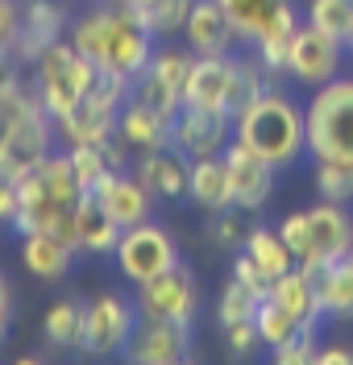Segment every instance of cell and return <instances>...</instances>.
Listing matches in <instances>:
<instances>
[{
	"instance_id": "1",
	"label": "cell",
	"mask_w": 353,
	"mask_h": 365,
	"mask_svg": "<svg viewBox=\"0 0 353 365\" xmlns=\"http://www.w3.org/2000/svg\"><path fill=\"white\" fill-rule=\"evenodd\" d=\"M233 137L270 158L279 170H291L307 158V125L304 104L282 88H270L250 96L233 116Z\"/></svg>"
},
{
	"instance_id": "2",
	"label": "cell",
	"mask_w": 353,
	"mask_h": 365,
	"mask_svg": "<svg viewBox=\"0 0 353 365\" xmlns=\"http://www.w3.org/2000/svg\"><path fill=\"white\" fill-rule=\"evenodd\" d=\"M71 46L100 71L133 79L154 54V34L138 21L133 9H92L71 25Z\"/></svg>"
},
{
	"instance_id": "3",
	"label": "cell",
	"mask_w": 353,
	"mask_h": 365,
	"mask_svg": "<svg viewBox=\"0 0 353 365\" xmlns=\"http://www.w3.org/2000/svg\"><path fill=\"white\" fill-rule=\"evenodd\" d=\"M282 241L291 245L295 262L304 270H320L337 257H345L353 250V212L345 204H329L316 200L312 207H295L279 220Z\"/></svg>"
},
{
	"instance_id": "4",
	"label": "cell",
	"mask_w": 353,
	"mask_h": 365,
	"mask_svg": "<svg viewBox=\"0 0 353 365\" xmlns=\"http://www.w3.org/2000/svg\"><path fill=\"white\" fill-rule=\"evenodd\" d=\"M307 162H345L353 166V75H337L307 91Z\"/></svg>"
},
{
	"instance_id": "5",
	"label": "cell",
	"mask_w": 353,
	"mask_h": 365,
	"mask_svg": "<svg viewBox=\"0 0 353 365\" xmlns=\"http://www.w3.org/2000/svg\"><path fill=\"white\" fill-rule=\"evenodd\" d=\"M96 83V63L92 58H83L75 46L67 42H54L50 50L38 54V63H34V91H38V100H42V108L50 116H63L71 113Z\"/></svg>"
},
{
	"instance_id": "6",
	"label": "cell",
	"mask_w": 353,
	"mask_h": 365,
	"mask_svg": "<svg viewBox=\"0 0 353 365\" xmlns=\"http://www.w3.org/2000/svg\"><path fill=\"white\" fill-rule=\"evenodd\" d=\"M138 303L121 291H100L92 303H83V357H121L133 332H138Z\"/></svg>"
},
{
	"instance_id": "7",
	"label": "cell",
	"mask_w": 353,
	"mask_h": 365,
	"mask_svg": "<svg viewBox=\"0 0 353 365\" xmlns=\"http://www.w3.org/2000/svg\"><path fill=\"white\" fill-rule=\"evenodd\" d=\"M113 257H117L121 278L133 282V287L158 278V274L170 270L175 262H183V257H179V241H175L163 225H154V220H141V225L125 228L121 241H117V250H113Z\"/></svg>"
},
{
	"instance_id": "8",
	"label": "cell",
	"mask_w": 353,
	"mask_h": 365,
	"mask_svg": "<svg viewBox=\"0 0 353 365\" xmlns=\"http://www.w3.org/2000/svg\"><path fill=\"white\" fill-rule=\"evenodd\" d=\"M195 63V50H179V46H166V50H154L150 63L133 75V88L129 96L158 108V113L175 116L183 108V83H188V71Z\"/></svg>"
},
{
	"instance_id": "9",
	"label": "cell",
	"mask_w": 353,
	"mask_h": 365,
	"mask_svg": "<svg viewBox=\"0 0 353 365\" xmlns=\"http://www.w3.org/2000/svg\"><path fill=\"white\" fill-rule=\"evenodd\" d=\"M138 316L141 319H175V324H195L200 316V282L188 262H175L170 270L138 287Z\"/></svg>"
},
{
	"instance_id": "10",
	"label": "cell",
	"mask_w": 353,
	"mask_h": 365,
	"mask_svg": "<svg viewBox=\"0 0 353 365\" xmlns=\"http://www.w3.org/2000/svg\"><path fill=\"white\" fill-rule=\"evenodd\" d=\"M345 58H349V46L337 42L332 34L316 29V25L300 21L295 38H291V50H287V79H295L300 88H320L337 79L345 71Z\"/></svg>"
},
{
	"instance_id": "11",
	"label": "cell",
	"mask_w": 353,
	"mask_h": 365,
	"mask_svg": "<svg viewBox=\"0 0 353 365\" xmlns=\"http://www.w3.org/2000/svg\"><path fill=\"white\" fill-rule=\"evenodd\" d=\"M225 166H229V187H233V207H241L245 216H258L262 207L275 200L279 187V166L270 158H262L258 150H250L245 141H229L225 145Z\"/></svg>"
},
{
	"instance_id": "12",
	"label": "cell",
	"mask_w": 353,
	"mask_h": 365,
	"mask_svg": "<svg viewBox=\"0 0 353 365\" xmlns=\"http://www.w3.org/2000/svg\"><path fill=\"white\" fill-rule=\"evenodd\" d=\"M229 141H233V116L229 113L183 104L170 116V150H179L188 162L216 158V154H225Z\"/></svg>"
},
{
	"instance_id": "13",
	"label": "cell",
	"mask_w": 353,
	"mask_h": 365,
	"mask_svg": "<svg viewBox=\"0 0 353 365\" xmlns=\"http://www.w3.org/2000/svg\"><path fill=\"white\" fill-rule=\"evenodd\" d=\"M125 361L141 365H175L191 361V324H175V319H138V332L129 349L121 353Z\"/></svg>"
},
{
	"instance_id": "14",
	"label": "cell",
	"mask_w": 353,
	"mask_h": 365,
	"mask_svg": "<svg viewBox=\"0 0 353 365\" xmlns=\"http://www.w3.org/2000/svg\"><path fill=\"white\" fill-rule=\"evenodd\" d=\"M117 113H121V104L88 91L71 113L54 116V133L63 137L67 145H108L117 137Z\"/></svg>"
},
{
	"instance_id": "15",
	"label": "cell",
	"mask_w": 353,
	"mask_h": 365,
	"mask_svg": "<svg viewBox=\"0 0 353 365\" xmlns=\"http://www.w3.org/2000/svg\"><path fill=\"white\" fill-rule=\"evenodd\" d=\"M92 191H96V200L108 207V216H113L121 228L141 225V220H150V212H154V195H150V191L141 187L138 175H129L125 166H113Z\"/></svg>"
},
{
	"instance_id": "16",
	"label": "cell",
	"mask_w": 353,
	"mask_h": 365,
	"mask_svg": "<svg viewBox=\"0 0 353 365\" xmlns=\"http://www.w3.org/2000/svg\"><path fill=\"white\" fill-rule=\"evenodd\" d=\"M183 38H188V50H195V54H229L241 42L233 29V17L225 13L220 0H191Z\"/></svg>"
},
{
	"instance_id": "17",
	"label": "cell",
	"mask_w": 353,
	"mask_h": 365,
	"mask_svg": "<svg viewBox=\"0 0 353 365\" xmlns=\"http://www.w3.org/2000/svg\"><path fill=\"white\" fill-rule=\"evenodd\" d=\"M63 29H67V13L54 0H29L25 13H21V34L13 42V58L38 63L42 50H50L54 42H63Z\"/></svg>"
},
{
	"instance_id": "18",
	"label": "cell",
	"mask_w": 353,
	"mask_h": 365,
	"mask_svg": "<svg viewBox=\"0 0 353 365\" xmlns=\"http://www.w3.org/2000/svg\"><path fill=\"white\" fill-rule=\"evenodd\" d=\"M188 166L191 162L179 150H145L133 162V175L154 200H188Z\"/></svg>"
},
{
	"instance_id": "19",
	"label": "cell",
	"mask_w": 353,
	"mask_h": 365,
	"mask_svg": "<svg viewBox=\"0 0 353 365\" xmlns=\"http://www.w3.org/2000/svg\"><path fill=\"white\" fill-rule=\"evenodd\" d=\"M117 137L133 150V154L166 150V145H170V116L129 96V100L121 104V113H117Z\"/></svg>"
},
{
	"instance_id": "20",
	"label": "cell",
	"mask_w": 353,
	"mask_h": 365,
	"mask_svg": "<svg viewBox=\"0 0 353 365\" xmlns=\"http://www.w3.org/2000/svg\"><path fill=\"white\" fill-rule=\"evenodd\" d=\"M71 262H75V245L63 241L58 232L38 228V232H25L21 237V266L34 274V278H42V282H63L71 274Z\"/></svg>"
},
{
	"instance_id": "21",
	"label": "cell",
	"mask_w": 353,
	"mask_h": 365,
	"mask_svg": "<svg viewBox=\"0 0 353 365\" xmlns=\"http://www.w3.org/2000/svg\"><path fill=\"white\" fill-rule=\"evenodd\" d=\"M71 220H75V250L83 253H113L121 241V232L125 228L108 216V207L96 200V191H83L79 195V204H75V212H71Z\"/></svg>"
},
{
	"instance_id": "22",
	"label": "cell",
	"mask_w": 353,
	"mask_h": 365,
	"mask_svg": "<svg viewBox=\"0 0 353 365\" xmlns=\"http://www.w3.org/2000/svg\"><path fill=\"white\" fill-rule=\"evenodd\" d=\"M316 295L320 312L332 324H353V250L316 270Z\"/></svg>"
},
{
	"instance_id": "23",
	"label": "cell",
	"mask_w": 353,
	"mask_h": 365,
	"mask_svg": "<svg viewBox=\"0 0 353 365\" xmlns=\"http://www.w3.org/2000/svg\"><path fill=\"white\" fill-rule=\"evenodd\" d=\"M266 295L275 299V303H282L291 316L300 319L304 328H320V319H324V312H320V295H316V274L304 270V266H295V270H287L282 278H275L270 282V291Z\"/></svg>"
},
{
	"instance_id": "24",
	"label": "cell",
	"mask_w": 353,
	"mask_h": 365,
	"mask_svg": "<svg viewBox=\"0 0 353 365\" xmlns=\"http://www.w3.org/2000/svg\"><path fill=\"white\" fill-rule=\"evenodd\" d=\"M188 200L204 212H225L233 207V187H229V166L225 158H195L188 166Z\"/></svg>"
},
{
	"instance_id": "25",
	"label": "cell",
	"mask_w": 353,
	"mask_h": 365,
	"mask_svg": "<svg viewBox=\"0 0 353 365\" xmlns=\"http://www.w3.org/2000/svg\"><path fill=\"white\" fill-rule=\"evenodd\" d=\"M241 250L250 253L262 270L270 274V278H282L287 270H295V266H300V262H295V253H291V245L282 241L279 225H275V228H270V225H250V228H245Z\"/></svg>"
},
{
	"instance_id": "26",
	"label": "cell",
	"mask_w": 353,
	"mask_h": 365,
	"mask_svg": "<svg viewBox=\"0 0 353 365\" xmlns=\"http://www.w3.org/2000/svg\"><path fill=\"white\" fill-rule=\"evenodd\" d=\"M42 336L50 349H63V353H79L83 341V303L79 299H54L42 316Z\"/></svg>"
},
{
	"instance_id": "27",
	"label": "cell",
	"mask_w": 353,
	"mask_h": 365,
	"mask_svg": "<svg viewBox=\"0 0 353 365\" xmlns=\"http://www.w3.org/2000/svg\"><path fill=\"white\" fill-rule=\"evenodd\" d=\"M254 328H258V336H262V349L270 353V349H279V344H287L291 336H300V332H307L300 319L291 316L282 303H275V299L266 295L258 299V312H254Z\"/></svg>"
},
{
	"instance_id": "28",
	"label": "cell",
	"mask_w": 353,
	"mask_h": 365,
	"mask_svg": "<svg viewBox=\"0 0 353 365\" xmlns=\"http://www.w3.org/2000/svg\"><path fill=\"white\" fill-rule=\"evenodd\" d=\"M304 21L349 46V38H353V0H307Z\"/></svg>"
},
{
	"instance_id": "29",
	"label": "cell",
	"mask_w": 353,
	"mask_h": 365,
	"mask_svg": "<svg viewBox=\"0 0 353 365\" xmlns=\"http://www.w3.org/2000/svg\"><path fill=\"white\" fill-rule=\"evenodd\" d=\"M312 191L329 204H353V166L345 162H312Z\"/></svg>"
},
{
	"instance_id": "30",
	"label": "cell",
	"mask_w": 353,
	"mask_h": 365,
	"mask_svg": "<svg viewBox=\"0 0 353 365\" xmlns=\"http://www.w3.org/2000/svg\"><path fill=\"white\" fill-rule=\"evenodd\" d=\"M254 312H258V295L250 287H241L237 278H229L220 299H216V324H220V332L225 328H237V324H250Z\"/></svg>"
},
{
	"instance_id": "31",
	"label": "cell",
	"mask_w": 353,
	"mask_h": 365,
	"mask_svg": "<svg viewBox=\"0 0 353 365\" xmlns=\"http://www.w3.org/2000/svg\"><path fill=\"white\" fill-rule=\"evenodd\" d=\"M67 158L75 166V179L83 182V191H92L96 182L113 170V158L104 145H67Z\"/></svg>"
},
{
	"instance_id": "32",
	"label": "cell",
	"mask_w": 353,
	"mask_h": 365,
	"mask_svg": "<svg viewBox=\"0 0 353 365\" xmlns=\"http://www.w3.org/2000/svg\"><path fill=\"white\" fill-rule=\"evenodd\" d=\"M245 212L241 207H225V212H212V225H208V232H212V245L216 250H229V253H237L241 250V241H245V220H241Z\"/></svg>"
},
{
	"instance_id": "33",
	"label": "cell",
	"mask_w": 353,
	"mask_h": 365,
	"mask_svg": "<svg viewBox=\"0 0 353 365\" xmlns=\"http://www.w3.org/2000/svg\"><path fill=\"white\" fill-rule=\"evenodd\" d=\"M233 278L241 282V287H250V291H254L258 299H266L270 282H275V278L262 270V266H258V262H254V257H250L245 250H237V253H233Z\"/></svg>"
},
{
	"instance_id": "34",
	"label": "cell",
	"mask_w": 353,
	"mask_h": 365,
	"mask_svg": "<svg viewBox=\"0 0 353 365\" xmlns=\"http://www.w3.org/2000/svg\"><path fill=\"white\" fill-rule=\"evenodd\" d=\"M17 34H21V9L13 0H0V54H13Z\"/></svg>"
},
{
	"instance_id": "35",
	"label": "cell",
	"mask_w": 353,
	"mask_h": 365,
	"mask_svg": "<svg viewBox=\"0 0 353 365\" xmlns=\"http://www.w3.org/2000/svg\"><path fill=\"white\" fill-rule=\"evenodd\" d=\"M225 341H229V349H233L237 357H250L254 349H262V336H258V328H254V319L237 324V328H225Z\"/></svg>"
},
{
	"instance_id": "36",
	"label": "cell",
	"mask_w": 353,
	"mask_h": 365,
	"mask_svg": "<svg viewBox=\"0 0 353 365\" xmlns=\"http://www.w3.org/2000/svg\"><path fill=\"white\" fill-rule=\"evenodd\" d=\"M17 207H21V191H17V175H9V170H0V225H13V216H17Z\"/></svg>"
},
{
	"instance_id": "37",
	"label": "cell",
	"mask_w": 353,
	"mask_h": 365,
	"mask_svg": "<svg viewBox=\"0 0 353 365\" xmlns=\"http://www.w3.org/2000/svg\"><path fill=\"white\" fill-rule=\"evenodd\" d=\"M9 324H13V295H9V282L0 274V341L9 336Z\"/></svg>"
},
{
	"instance_id": "38",
	"label": "cell",
	"mask_w": 353,
	"mask_h": 365,
	"mask_svg": "<svg viewBox=\"0 0 353 365\" xmlns=\"http://www.w3.org/2000/svg\"><path fill=\"white\" fill-rule=\"evenodd\" d=\"M316 361H320V365L353 361V349H349V344H324V349H316Z\"/></svg>"
}]
</instances>
